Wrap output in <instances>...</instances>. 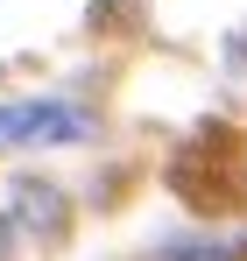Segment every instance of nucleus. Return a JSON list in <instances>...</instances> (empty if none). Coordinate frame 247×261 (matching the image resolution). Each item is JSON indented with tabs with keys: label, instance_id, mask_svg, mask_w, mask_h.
Listing matches in <instances>:
<instances>
[{
	"label": "nucleus",
	"instance_id": "nucleus-1",
	"mask_svg": "<svg viewBox=\"0 0 247 261\" xmlns=\"http://www.w3.org/2000/svg\"><path fill=\"white\" fill-rule=\"evenodd\" d=\"M85 134H92V113L57 106V99H14V106H0V141L57 148V141H85Z\"/></svg>",
	"mask_w": 247,
	"mask_h": 261
},
{
	"label": "nucleus",
	"instance_id": "nucleus-2",
	"mask_svg": "<svg viewBox=\"0 0 247 261\" xmlns=\"http://www.w3.org/2000/svg\"><path fill=\"white\" fill-rule=\"evenodd\" d=\"M156 261H240L233 247H219V240H169Z\"/></svg>",
	"mask_w": 247,
	"mask_h": 261
},
{
	"label": "nucleus",
	"instance_id": "nucleus-3",
	"mask_svg": "<svg viewBox=\"0 0 247 261\" xmlns=\"http://www.w3.org/2000/svg\"><path fill=\"white\" fill-rule=\"evenodd\" d=\"M0 254H7V226H0Z\"/></svg>",
	"mask_w": 247,
	"mask_h": 261
}]
</instances>
